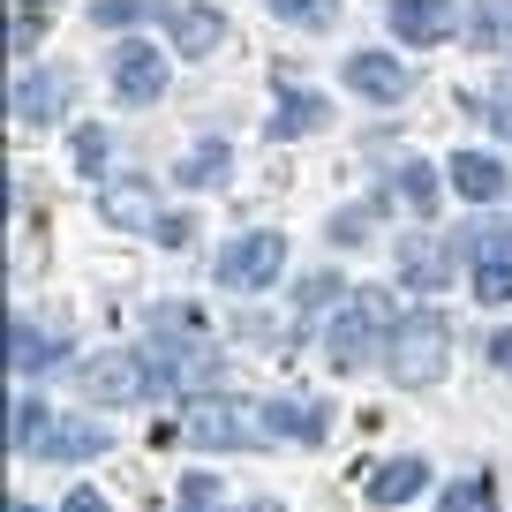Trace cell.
<instances>
[{"mask_svg": "<svg viewBox=\"0 0 512 512\" xmlns=\"http://www.w3.org/2000/svg\"><path fill=\"white\" fill-rule=\"evenodd\" d=\"M106 219H128V226L151 219V189H113L106 196ZM151 226H159V219H151Z\"/></svg>", "mask_w": 512, "mask_h": 512, "instance_id": "obj_24", "label": "cell"}, {"mask_svg": "<svg viewBox=\"0 0 512 512\" xmlns=\"http://www.w3.org/2000/svg\"><path fill=\"white\" fill-rule=\"evenodd\" d=\"M166 76H174V68H166L159 46H144V38H121V46H113V98H121V106H151V98L166 91Z\"/></svg>", "mask_w": 512, "mask_h": 512, "instance_id": "obj_5", "label": "cell"}, {"mask_svg": "<svg viewBox=\"0 0 512 512\" xmlns=\"http://www.w3.org/2000/svg\"><path fill=\"white\" fill-rule=\"evenodd\" d=\"M279 272H287V234H272V226L226 241V256H219V287H234V294H264Z\"/></svg>", "mask_w": 512, "mask_h": 512, "instance_id": "obj_3", "label": "cell"}, {"mask_svg": "<svg viewBox=\"0 0 512 512\" xmlns=\"http://www.w3.org/2000/svg\"><path fill=\"white\" fill-rule=\"evenodd\" d=\"M113 437H106V422H83V415H53L46 430H38V445L31 452H46V460H98V452H106Z\"/></svg>", "mask_w": 512, "mask_h": 512, "instance_id": "obj_10", "label": "cell"}, {"mask_svg": "<svg viewBox=\"0 0 512 512\" xmlns=\"http://www.w3.org/2000/svg\"><path fill=\"white\" fill-rule=\"evenodd\" d=\"M422 490H430V460H415V452H407V460H384L377 475L362 482V497H369V505H384V512H392V505H415Z\"/></svg>", "mask_w": 512, "mask_h": 512, "instance_id": "obj_12", "label": "cell"}, {"mask_svg": "<svg viewBox=\"0 0 512 512\" xmlns=\"http://www.w3.org/2000/svg\"><path fill=\"white\" fill-rule=\"evenodd\" d=\"M8 512H38V505H23V497H16V505H8Z\"/></svg>", "mask_w": 512, "mask_h": 512, "instance_id": "obj_35", "label": "cell"}, {"mask_svg": "<svg viewBox=\"0 0 512 512\" xmlns=\"http://www.w3.org/2000/svg\"><path fill=\"white\" fill-rule=\"evenodd\" d=\"M166 38H174V53L204 61V53L226 46V16H219V8H204V0H189V8H166Z\"/></svg>", "mask_w": 512, "mask_h": 512, "instance_id": "obj_7", "label": "cell"}, {"mask_svg": "<svg viewBox=\"0 0 512 512\" xmlns=\"http://www.w3.org/2000/svg\"><path fill=\"white\" fill-rule=\"evenodd\" d=\"M226 174H234V144H204V151H189V159L174 166L181 189H219Z\"/></svg>", "mask_w": 512, "mask_h": 512, "instance_id": "obj_17", "label": "cell"}, {"mask_svg": "<svg viewBox=\"0 0 512 512\" xmlns=\"http://www.w3.org/2000/svg\"><path fill=\"white\" fill-rule=\"evenodd\" d=\"M324 121H332V106H324L317 91H287V106L272 113V136L279 144H287V136H317Z\"/></svg>", "mask_w": 512, "mask_h": 512, "instance_id": "obj_16", "label": "cell"}, {"mask_svg": "<svg viewBox=\"0 0 512 512\" xmlns=\"http://www.w3.org/2000/svg\"><path fill=\"white\" fill-rule=\"evenodd\" d=\"M490 121L512 136V83H497V91H490Z\"/></svg>", "mask_w": 512, "mask_h": 512, "instance_id": "obj_31", "label": "cell"}, {"mask_svg": "<svg viewBox=\"0 0 512 512\" xmlns=\"http://www.w3.org/2000/svg\"><path fill=\"white\" fill-rule=\"evenodd\" d=\"M475 38H482V46H512V8H482Z\"/></svg>", "mask_w": 512, "mask_h": 512, "instance_id": "obj_28", "label": "cell"}, {"mask_svg": "<svg viewBox=\"0 0 512 512\" xmlns=\"http://www.w3.org/2000/svg\"><path fill=\"white\" fill-rule=\"evenodd\" d=\"M392 377L400 384H437L445 377V354H452V324L437 317V309H415V317L392 324Z\"/></svg>", "mask_w": 512, "mask_h": 512, "instance_id": "obj_1", "label": "cell"}, {"mask_svg": "<svg viewBox=\"0 0 512 512\" xmlns=\"http://www.w3.org/2000/svg\"><path fill=\"white\" fill-rule=\"evenodd\" d=\"M467 256H475V264H512V226L505 219L475 226V234H467Z\"/></svg>", "mask_w": 512, "mask_h": 512, "instance_id": "obj_20", "label": "cell"}, {"mask_svg": "<svg viewBox=\"0 0 512 512\" xmlns=\"http://www.w3.org/2000/svg\"><path fill=\"white\" fill-rule=\"evenodd\" d=\"M475 302H512V264H475Z\"/></svg>", "mask_w": 512, "mask_h": 512, "instance_id": "obj_25", "label": "cell"}, {"mask_svg": "<svg viewBox=\"0 0 512 512\" xmlns=\"http://www.w3.org/2000/svg\"><path fill=\"white\" fill-rule=\"evenodd\" d=\"M392 302H384V287H362L354 294V309L332 324V339H324V354H332V369L339 377H354V369H369V354H377V339L392 332Z\"/></svg>", "mask_w": 512, "mask_h": 512, "instance_id": "obj_2", "label": "cell"}, {"mask_svg": "<svg viewBox=\"0 0 512 512\" xmlns=\"http://www.w3.org/2000/svg\"><path fill=\"white\" fill-rule=\"evenodd\" d=\"M76 166L83 174H106V128H76Z\"/></svg>", "mask_w": 512, "mask_h": 512, "instance_id": "obj_27", "label": "cell"}, {"mask_svg": "<svg viewBox=\"0 0 512 512\" xmlns=\"http://www.w3.org/2000/svg\"><path fill=\"white\" fill-rule=\"evenodd\" d=\"M76 384H83V400L128 407V400H144V392H151V362H136V354H91V362L76 369Z\"/></svg>", "mask_w": 512, "mask_h": 512, "instance_id": "obj_6", "label": "cell"}, {"mask_svg": "<svg viewBox=\"0 0 512 512\" xmlns=\"http://www.w3.org/2000/svg\"><path fill=\"white\" fill-rule=\"evenodd\" d=\"M400 279H407L415 294H437V287H445V249H437L430 234H415V241L400 249Z\"/></svg>", "mask_w": 512, "mask_h": 512, "instance_id": "obj_15", "label": "cell"}, {"mask_svg": "<svg viewBox=\"0 0 512 512\" xmlns=\"http://www.w3.org/2000/svg\"><path fill=\"white\" fill-rule=\"evenodd\" d=\"M68 98H76V76H68V68H38V76L16 83V98H8V106H16V121H53Z\"/></svg>", "mask_w": 512, "mask_h": 512, "instance_id": "obj_13", "label": "cell"}, {"mask_svg": "<svg viewBox=\"0 0 512 512\" xmlns=\"http://www.w3.org/2000/svg\"><path fill=\"white\" fill-rule=\"evenodd\" d=\"M189 234H196V226L181 219V211H174V219H159V241H166V249H181V241H189Z\"/></svg>", "mask_w": 512, "mask_h": 512, "instance_id": "obj_32", "label": "cell"}, {"mask_svg": "<svg viewBox=\"0 0 512 512\" xmlns=\"http://www.w3.org/2000/svg\"><path fill=\"white\" fill-rule=\"evenodd\" d=\"M264 430H272V437H294V445H324L332 407H324V400H272V407H264Z\"/></svg>", "mask_w": 512, "mask_h": 512, "instance_id": "obj_14", "label": "cell"}, {"mask_svg": "<svg viewBox=\"0 0 512 512\" xmlns=\"http://www.w3.org/2000/svg\"><path fill=\"white\" fill-rule=\"evenodd\" d=\"M279 23H302V31H324L332 23V0H272Z\"/></svg>", "mask_w": 512, "mask_h": 512, "instance_id": "obj_23", "label": "cell"}, {"mask_svg": "<svg viewBox=\"0 0 512 512\" xmlns=\"http://www.w3.org/2000/svg\"><path fill=\"white\" fill-rule=\"evenodd\" d=\"M241 512H279V505H241Z\"/></svg>", "mask_w": 512, "mask_h": 512, "instance_id": "obj_36", "label": "cell"}, {"mask_svg": "<svg viewBox=\"0 0 512 512\" xmlns=\"http://www.w3.org/2000/svg\"><path fill=\"white\" fill-rule=\"evenodd\" d=\"M347 91L377 98V106H400L407 98V68L392 61V53H347Z\"/></svg>", "mask_w": 512, "mask_h": 512, "instance_id": "obj_9", "label": "cell"}, {"mask_svg": "<svg viewBox=\"0 0 512 512\" xmlns=\"http://www.w3.org/2000/svg\"><path fill=\"white\" fill-rule=\"evenodd\" d=\"M332 294H339V279H302V294H294V309H324V302H332Z\"/></svg>", "mask_w": 512, "mask_h": 512, "instance_id": "obj_29", "label": "cell"}, {"mask_svg": "<svg viewBox=\"0 0 512 512\" xmlns=\"http://www.w3.org/2000/svg\"><path fill=\"white\" fill-rule=\"evenodd\" d=\"M91 16H98V23H136V16H144V0H98Z\"/></svg>", "mask_w": 512, "mask_h": 512, "instance_id": "obj_30", "label": "cell"}, {"mask_svg": "<svg viewBox=\"0 0 512 512\" xmlns=\"http://www.w3.org/2000/svg\"><path fill=\"white\" fill-rule=\"evenodd\" d=\"M369 226H377V204H354V211H332V241L339 249H362Z\"/></svg>", "mask_w": 512, "mask_h": 512, "instance_id": "obj_22", "label": "cell"}, {"mask_svg": "<svg viewBox=\"0 0 512 512\" xmlns=\"http://www.w3.org/2000/svg\"><path fill=\"white\" fill-rule=\"evenodd\" d=\"M490 362H497V369H512V332H497V339H490Z\"/></svg>", "mask_w": 512, "mask_h": 512, "instance_id": "obj_34", "label": "cell"}, {"mask_svg": "<svg viewBox=\"0 0 512 512\" xmlns=\"http://www.w3.org/2000/svg\"><path fill=\"white\" fill-rule=\"evenodd\" d=\"M437 512H497V490H490V475H467V482H452V490L437 497Z\"/></svg>", "mask_w": 512, "mask_h": 512, "instance_id": "obj_19", "label": "cell"}, {"mask_svg": "<svg viewBox=\"0 0 512 512\" xmlns=\"http://www.w3.org/2000/svg\"><path fill=\"white\" fill-rule=\"evenodd\" d=\"M61 512H113V505H106L98 490H68V505H61Z\"/></svg>", "mask_w": 512, "mask_h": 512, "instance_id": "obj_33", "label": "cell"}, {"mask_svg": "<svg viewBox=\"0 0 512 512\" xmlns=\"http://www.w3.org/2000/svg\"><path fill=\"white\" fill-rule=\"evenodd\" d=\"M166 437H181V445H204V452H226V445H256V430L241 422V407L234 400H219V392H204V400H189L174 415V430Z\"/></svg>", "mask_w": 512, "mask_h": 512, "instance_id": "obj_4", "label": "cell"}, {"mask_svg": "<svg viewBox=\"0 0 512 512\" xmlns=\"http://www.w3.org/2000/svg\"><path fill=\"white\" fill-rule=\"evenodd\" d=\"M211 505H219V482H211V475H189L181 497H174V512H211Z\"/></svg>", "mask_w": 512, "mask_h": 512, "instance_id": "obj_26", "label": "cell"}, {"mask_svg": "<svg viewBox=\"0 0 512 512\" xmlns=\"http://www.w3.org/2000/svg\"><path fill=\"white\" fill-rule=\"evenodd\" d=\"M8 347H16V354H8V362H16L23 377H31V369H46V362H53V339H38L31 324H16V332H8Z\"/></svg>", "mask_w": 512, "mask_h": 512, "instance_id": "obj_21", "label": "cell"}, {"mask_svg": "<svg viewBox=\"0 0 512 512\" xmlns=\"http://www.w3.org/2000/svg\"><path fill=\"white\" fill-rule=\"evenodd\" d=\"M392 196H400L415 219H430V211H437V174H430L422 159H415V166H400V174H392Z\"/></svg>", "mask_w": 512, "mask_h": 512, "instance_id": "obj_18", "label": "cell"}, {"mask_svg": "<svg viewBox=\"0 0 512 512\" xmlns=\"http://www.w3.org/2000/svg\"><path fill=\"white\" fill-rule=\"evenodd\" d=\"M452 189L467 196V204H505V189H512V174H505V159H490V151H452Z\"/></svg>", "mask_w": 512, "mask_h": 512, "instance_id": "obj_8", "label": "cell"}, {"mask_svg": "<svg viewBox=\"0 0 512 512\" xmlns=\"http://www.w3.org/2000/svg\"><path fill=\"white\" fill-rule=\"evenodd\" d=\"M392 31L407 46H445L460 31V16H452V0H392Z\"/></svg>", "mask_w": 512, "mask_h": 512, "instance_id": "obj_11", "label": "cell"}]
</instances>
